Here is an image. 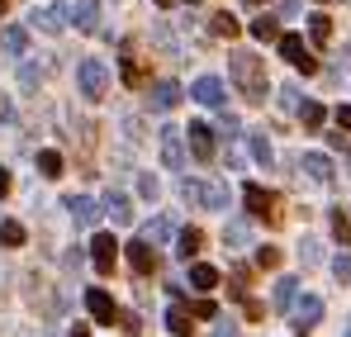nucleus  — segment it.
<instances>
[{"label": "nucleus", "instance_id": "f257e3e1", "mask_svg": "<svg viewBox=\"0 0 351 337\" xmlns=\"http://www.w3.org/2000/svg\"><path fill=\"white\" fill-rule=\"evenodd\" d=\"M228 71H233V81H237V91L256 105V100H266V62L256 53H233L228 57Z\"/></svg>", "mask_w": 351, "mask_h": 337}, {"label": "nucleus", "instance_id": "f03ea898", "mask_svg": "<svg viewBox=\"0 0 351 337\" xmlns=\"http://www.w3.org/2000/svg\"><path fill=\"white\" fill-rule=\"evenodd\" d=\"M76 86H81L86 100H100V95L110 91V71H105V62H100V57H81V62H76Z\"/></svg>", "mask_w": 351, "mask_h": 337}, {"label": "nucleus", "instance_id": "7ed1b4c3", "mask_svg": "<svg viewBox=\"0 0 351 337\" xmlns=\"http://www.w3.org/2000/svg\"><path fill=\"white\" fill-rule=\"evenodd\" d=\"M242 205H247L252 219H261V224H280V200H276V190H266V185H247V190H242Z\"/></svg>", "mask_w": 351, "mask_h": 337}, {"label": "nucleus", "instance_id": "20e7f679", "mask_svg": "<svg viewBox=\"0 0 351 337\" xmlns=\"http://www.w3.org/2000/svg\"><path fill=\"white\" fill-rule=\"evenodd\" d=\"M280 57L290 62L294 71H304V76H313V71H318V57L308 53V43H304L299 34H280Z\"/></svg>", "mask_w": 351, "mask_h": 337}, {"label": "nucleus", "instance_id": "39448f33", "mask_svg": "<svg viewBox=\"0 0 351 337\" xmlns=\"http://www.w3.org/2000/svg\"><path fill=\"white\" fill-rule=\"evenodd\" d=\"M119 76H123V86H147V71H143V57H138V43L128 38L123 48H119Z\"/></svg>", "mask_w": 351, "mask_h": 337}, {"label": "nucleus", "instance_id": "423d86ee", "mask_svg": "<svg viewBox=\"0 0 351 337\" xmlns=\"http://www.w3.org/2000/svg\"><path fill=\"white\" fill-rule=\"evenodd\" d=\"M90 262H95V271H100V276H114L119 242L110 237V233H95V237H90Z\"/></svg>", "mask_w": 351, "mask_h": 337}, {"label": "nucleus", "instance_id": "0eeeda50", "mask_svg": "<svg viewBox=\"0 0 351 337\" xmlns=\"http://www.w3.org/2000/svg\"><path fill=\"white\" fill-rule=\"evenodd\" d=\"M185 128H162V138H157V148H162V167L167 171H180L185 167Z\"/></svg>", "mask_w": 351, "mask_h": 337}, {"label": "nucleus", "instance_id": "6e6552de", "mask_svg": "<svg viewBox=\"0 0 351 337\" xmlns=\"http://www.w3.org/2000/svg\"><path fill=\"white\" fill-rule=\"evenodd\" d=\"M66 214H71V224H76V228H95L105 209H100L90 195H66Z\"/></svg>", "mask_w": 351, "mask_h": 337}, {"label": "nucleus", "instance_id": "1a4fd4ad", "mask_svg": "<svg viewBox=\"0 0 351 337\" xmlns=\"http://www.w3.org/2000/svg\"><path fill=\"white\" fill-rule=\"evenodd\" d=\"M66 19H76L81 34H95L100 29V0H71L66 5Z\"/></svg>", "mask_w": 351, "mask_h": 337}, {"label": "nucleus", "instance_id": "9d476101", "mask_svg": "<svg viewBox=\"0 0 351 337\" xmlns=\"http://www.w3.org/2000/svg\"><path fill=\"white\" fill-rule=\"evenodd\" d=\"M185 138H190L195 162H214V128H209V124H190V128H185Z\"/></svg>", "mask_w": 351, "mask_h": 337}, {"label": "nucleus", "instance_id": "9b49d317", "mask_svg": "<svg viewBox=\"0 0 351 337\" xmlns=\"http://www.w3.org/2000/svg\"><path fill=\"white\" fill-rule=\"evenodd\" d=\"M190 95H195V100H199V105H209V110H219V105H223V95H228V91H223V81H219V76H199V81H195V86H190Z\"/></svg>", "mask_w": 351, "mask_h": 337}, {"label": "nucleus", "instance_id": "f8f14e48", "mask_svg": "<svg viewBox=\"0 0 351 337\" xmlns=\"http://www.w3.org/2000/svg\"><path fill=\"white\" fill-rule=\"evenodd\" d=\"M318 318H323V299H318V294H304V299H294V328H299V333H308Z\"/></svg>", "mask_w": 351, "mask_h": 337}, {"label": "nucleus", "instance_id": "ddd939ff", "mask_svg": "<svg viewBox=\"0 0 351 337\" xmlns=\"http://www.w3.org/2000/svg\"><path fill=\"white\" fill-rule=\"evenodd\" d=\"M29 24H34V29H43V34H62V29H66V10H62V5L34 10V14H29Z\"/></svg>", "mask_w": 351, "mask_h": 337}, {"label": "nucleus", "instance_id": "4468645a", "mask_svg": "<svg viewBox=\"0 0 351 337\" xmlns=\"http://www.w3.org/2000/svg\"><path fill=\"white\" fill-rule=\"evenodd\" d=\"M128 266H133L138 276H152V271H157V252L138 237V242H128Z\"/></svg>", "mask_w": 351, "mask_h": 337}, {"label": "nucleus", "instance_id": "2eb2a0df", "mask_svg": "<svg viewBox=\"0 0 351 337\" xmlns=\"http://www.w3.org/2000/svg\"><path fill=\"white\" fill-rule=\"evenodd\" d=\"M86 309H90V318H100V323H114V299L105 294V290H86Z\"/></svg>", "mask_w": 351, "mask_h": 337}, {"label": "nucleus", "instance_id": "dca6fc26", "mask_svg": "<svg viewBox=\"0 0 351 337\" xmlns=\"http://www.w3.org/2000/svg\"><path fill=\"white\" fill-rule=\"evenodd\" d=\"M176 105H180V86H176V81H157V86H152V110L171 114Z\"/></svg>", "mask_w": 351, "mask_h": 337}, {"label": "nucleus", "instance_id": "f3484780", "mask_svg": "<svg viewBox=\"0 0 351 337\" xmlns=\"http://www.w3.org/2000/svg\"><path fill=\"white\" fill-rule=\"evenodd\" d=\"M304 171H308V181H318V185H332V176H337L323 152H304Z\"/></svg>", "mask_w": 351, "mask_h": 337}, {"label": "nucleus", "instance_id": "a211bd4d", "mask_svg": "<svg viewBox=\"0 0 351 337\" xmlns=\"http://www.w3.org/2000/svg\"><path fill=\"white\" fill-rule=\"evenodd\" d=\"M199 205L204 209H228V185L223 181H199Z\"/></svg>", "mask_w": 351, "mask_h": 337}, {"label": "nucleus", "instance_id": "6ab92c4d", "mask_svg": "<svg viewBox=\"0 0 351 337\" xmlns=\"http://www.w3.org/2000/svg\"><path fill=\"white\" fill-rule=\"evenodd\" d=\"M105 214L114 219V228L133 224V205H128V195H119V190H110V195H105Z\"/></svg>", "mask_w": 351, "mask_h": 337}, {"label": "nucleus", "instance_id": "aec40b11", "mask_svg": "<svg viewBox=\"0 0 351 337\" xmlns=\"http://www.w3.org/2000/svg\"><path fill=\"white\" fill-rule=\"evenodd\" d=\"M199 247H204V233H199V228H180V233H176V257H185V262H190Z\"/></svg>", "mask_w": 351, "mask_h": 337}, {"label": "nucleus", "instance_id": "412c9836", "mask_svg": "<svg viewBox=\"0 0 351 337\" xmlns=\"http://www.w3.org/2000/svg\"><path fill=\"white\" fill-rule=\"evenodd\" d=\"M0 48L10 57H24V48H29V34L19 29V24H10V29H0Z\"/></svg>", "mask_w": 351, "mask_h": 337}, {"label": "nucleus", "instance_id": "4be33fe9", "mask_svg": "<svg viewBox=\"0 0 351 337\" xmlns=\"http://www.w3.org/2000/svg\"><path fill=\"white\" fill-rule=\"evenodd\" d=\"M190 318H195V314H190V309H185L180 299H176L171 309H167V328H171L176 337H190Z\"/></svg>", "mask_w": 351, "mask_h": 337}, {"label": "nucleus", "instance_id": "5701e85b", "mask_svg": "<svg viewBox=\"0 0 351 337\" xmlns=\"http://www.w3.org/2000/svg\"><path fill=\"white\" fill-rule=\"evenodd\" d=\"M294 299H299V281L294 276H280L276 281V309H294Z\"/></svg>", "mask_w": 351, "mask_h": 337}, {"label": "nucleus", "instance_id": "b1692460", "mask_svg": "<svg viewBox=\"0 0 351 337\" xmlns=\"http://www.w3.org/2000/svg\"><path fill=\"white\" fill-rule=\"evenodd\" d=\"M252 38H261V43H280V24H276L271 14H261V19H252Z\"/></svg>", "mask_w": 351, "mask_h": 337}, {"label": "nucleus", "instance_id": "393cba45", "mask_svg": "<svg viewBox=\"0 0 351 337\" xmlns=\"http://www.w3.org/2000/svg\"><path fill=\"white\" fill-rule=\"evenodd\" d=\"M237 29H242V24H237V19L228 14V10L209 19V34H214V38H237Z\"/></svg>", "mask_w": 351, "mask_h": 337}, {"label": "nucleus", "instance_id": "a878e982", "mask_svg": "<svg viewBox=\"0 0 351 337\" xmlns=\"http://www.w3.org/2000/svg\"><path fill=\"white\" fill-rule=\"evenodd\" d=\"M190 285H195V290H214V285H219V271L204 266V262H195V266H190Z\"/></svg>", "mask_w": 351, "mask_h": 337}, {"label": "nucleus", "instance_id": "bb28decb", "mask_svg": "<svg viewBox=\"0 0 351 337\" xmlns=\"http://www.w3.org/2000/svg\"><path fill=\"white\" fill-rule=\"evenodd\" d=\"M299 119H304V128H323V119H328V110H323L318 100H304V105H299Z\"/></svg>", "mask_w": 351, "mask_h": 337}, {"label": "nucleus", "instance_id": "cd10ccee", "mask_svg": "<svg viewBox=\"0 0 351 337\" xmlns=\"http://www.w3.org/2000/svg\"><path fill=\"white\" fill-rule=\"evenodd\" d=\"M176 228H171V219H152V224L143 228V242H147V247H152V242H167V237H171Z\"/></svg>", "mask_w": 351, "mask_h": 337}, {"label": "nucleus", "instance_id": "c85d7f7f", "mask_svg": "<svg viewBox=\"0 0 351 337\" xmlns=\"http://www.w3.org/2000/svg\"><path fill=\"white\" fill-rule=\"evenodd\" d=\"M308 34H313V43H328L332 38V19L328 14H308Z\"/></svg>", "mask_w": 351, "mask_h": 337}, {"label": "nucleus", "instance_id": "c756f323", "mask_svg": "<svg viewBox=\"0 0 351 337\" xmlns=\"http://www.w3.org/2000/svg\"><path fill=\"white\" fill-rule=\"evenodd\" d=\"M38 176H62V152L43 148V152H38Z\"/></svg>", "mask_w": 351, "mask_h": 337}, {"label": "nucleus", "instance_id": "7c9ffc66", "mask_svg": "<svg viewBox=\"0 0 351 337\" xmlns=\"http://www.w3.org/2000/svg\"><path fill=\"white\" fill-rule=\"evenodd\" d=\"M247 237H252V228L242 224V219H233V224L223 228V242H228V247H247Z\"/></svg>", "mask_w": 351, "mask_h": 337}, {"label": "nucleus", "instance_id": "2f4dec72", "mask_svg": "<svg viewBox=\"0 0 351 337\" xmlns=\"http://www.w3.org/2000/svg\"><path fill=\"white\" fill-rule=\"evenodd\" d=\"M0 242H5V247H19V242H24V224L5 219V224H0Z\"/></svg>", "mask_w": 351, "mask_h": 337}, {"label": "nucleus", "instance_id": "473e14b6", "mask_svg": "<svg viewBox=\"0 0 351 337\" xmlns=\"http://www.w3.org/2000/svg\"><path fill=\"white\" fill-rule=\"evenodd\" d=\"M252 157H256L261 167H271V162H276V152H271V143H266L261 133H252Z\"/></svg>", "mask_w": 351, "mask_h": 337}, {"label": "nucleus", "instance_id": "72a5a7b5", "mask_svg": "<svg viewBox=\"0 0 351 337\" xmlns=\"http://www.w3.org/2000/svg\"><path fill=\"white\" fill-rule=\"evenodd\" d=\"M332 237H337L342 247H347V242H351V219H347V214H342V209H332Z\"/></svg>", "mask_w": 351, "mask_h": 337}, {"label": "nucleus", "instance_id": "f704fd0d", "mask_svg": "<svg viewBox=\"0 0 351 337\" xmlns=\"http://www.w3.org/2000/svg\"><path fill=\"white\" fill-rule=\"evenodd\" d=\"M318 257H323V252H318V242H313V237H304V242H299V262H304V266H318Z\"/></svg>", "mask_w": 351, "mask_h": 337}, {"label": "nucleus", "instance_id": "c9c22d12", "mask_svg": "<svg viewBox=\"0 0 351 337\" xmlns=\"http://www.w3.org/2000/svg\"><path fill=\"white\" fill-rule=\"evenodd\" d=\"M299 105H304V95H299V86H285V91H280V110L299 114Z\"/></svg>", "mask_w": 351, "mask_h": 337}, {"label": "nucleus", "instance_id": "e433bc0d", "mask_svg": "<svg viewBox=\"0 0 351 337\" xmlns=\"http://www.w3.org/2000/svg\"><path fill=\"white\" fill-rule=\"evenodd\" d=\"M332 276L342 285H351V252H342V257H332Z\"/></svg>", "mask_w": 351, "mask_h": 337}, {"label": "nucleus", "instance_id": "4c0bfd02", "mask_svg": "<svg viewBox=\"0 0 351 337\" xmlns=\"http://www.w3.org/2000/svg\"><path fill=\"white\" fill-rule=\"evenodd\" d=\"M152 38L162 43V53H171V57H176V38H171V29H167V24H152Z\"/></svg>", "mask_w": 351, "mask_h": 337}, {"label": "nucleus", "instance_id": "58836bf2", "mask_svg": "<svg viewBox=\"0 0 351 337\" xmlns=\"http://www.w3.org/2000/svg\"><path fill=\"white\" fill-rule=\"evenodd\" d=\"M138 190H143L147 200H157V195H162V185H157V176H152V171H143V176H138Z\"/></svg>", "mask_w": 351, "mask_h": 337}, {"label": "nucleus", "instance_id": "ea45409f", "mask_svg": "<svg viewBox=\"0 0 351 337\" xmlns=\"http://www.w3.org/2000/svg\"><path fill=\"white\" fill-rule=\"evenodd\" d=\"M256 266H280V247H256Z\"/></svg>", "mask_w": 351, "mask_h": 337}, {"label": "nucleus", "instance_id": "a19ab883", "mask_svg": "<svg viewBox=\"0 0 351 337\" xmlns=\"http://www.w3.org/2000/svg\"><path fill=\"white\" fill-rule=\"evenodd\" d=\"M180 200L185 205H199V181H180Z\"/></svg>", "mask_w": 351, "mask_h": 337}, {"label": "nucleus", "instance_id": "79ce46f5", "mask_svg": "<svg viewBox=\"0 0 351 337\" xmlns=\"http://www.w3.org/2000/svg\"><path fill=\"white\" fill-rule=\"evenodd\" d=\"M190 314H195V318H214L219 309H214V299H199V304H190Z\"/></svg>", "mask_w": 351, "mask_h": 337}, {"label": "nucleus", "instance_id": "37998d69", "mask_svg": "<svg viewBox=\"0 0 351 337\" xmlns=\"http://www.w3.org/2000/svg\"><path fill=\"white\" fill-rule=\"evenodd\" d=\"M119 323H123V333H128V337H138V328H143L138 314H119Z\"/></svg>", "mask_w": 351, "mask_h": 337}, {"label": "nucleus", "instance_id": "c03bdc74", "mask_svg": "<svg viewBox=\"0 0 351 337\" xmlns=\"http://www.w3.org/2000/svg\"><path fill=\"white\" fill-rule=\"evenodd\" d=\"M214 337H237V323H219V328H214Z\"/></svg>", "mask_w": 351, "mask_h": 337}, {"label": "nucleus", "instance_id": "a18cd8bd", "mask_svg": "<svg viewBox=\"0 0 351 337\" xmlns=\"http://www.w3.org/2000/svg\"><path fill=\"white\" fill-rule=\"evenodd\" d=\"M337 124H342V128H351V105H342V110H337Z\"/></svg>", "mask_w": 351, "mask_h": 337}, {"label": "nucleus", "instance_id": "49530a36", "mask_svg": "<svg viewBox=\"0 0 351 337\" xmlns=\"http://www.w3.org/2000/svg\"><path fill=\"white\" fill-rule=\"evenodd\" d=\"M0 195H10V171H0Z\"/></svg>", "mask_w": 351, "mask_h": 337}, {"label": "nucleus", "instance_id": "de8ad7c7", "mask_svg": "<svg viewBox=\"0 0 351 337\" xmlns=\"http://www.w3.org/2000/svg\"><path fill=\"white\" fill-rule=\"evenodd\" d=\"M71 337H90V328H86V323H76V328H71Z\"/></svg>", "mask_w": 351, "mask_h": 337}, {"label": "nucleus", "instance_id": "09e8293b", "mask_svg": "<svg viewBox=\"0 0 351 337\" xmlns=\"http://www.w3.org/2000/svg\"><path fill=\"white\" fill-rule=\"evenodd\" d=\"M5 114H10V100H5V95H0V119H5Z\"/></svg>", "mask_w": 351, "mask_h": 337}, {"label": "nucleus", "instance_id": "8fccbe9b", "mask_svg": "<svg viewBox=\"0 0 351 337\" xmlns=\"http://www.w3.org/2000/svg\"><path fill=\"white\" fill-rule=\"evenodd\" d=\"M247 5H252V10H256V5H266V0H247Z\"/></svg>", "mask_w": 351, "mask_h": 337}, {"label": "nucleus", "instance_id": "3c124183", "mask_svg": "<svg viewBox=\"0 0 351 337\" xmlns=\"http://www.w3.org/2000/svg\"><path fill=\"white\" fill-rule=\"evenodd\" d=\"M347 167H351V148H347Z\"/></svg>", "mask_w": 351, "mask_h": 337}, {"label": "nucleus", "instance_id": "603ef678", "mask_svg": "<svg viewBox=\"0 0 351 337\" xmlns=\"http://www.w3.org/2000/svg\"><path fill=\"white\" fill-rule=\"evenodd\" d=\"M0 14H5V0H0Z\"/></svg>", "mask_w": 351, "mask_h": 337}, {"label": "nucleus", "instance_id": "864d4df0", "mask_svg": "<svg viewBox=\"0 0 351 337\" xmlns=\"http://www.w3.org/2000/svg\"><path fill=\"white\" fill-rule=\"evenodd\" d=\"M157 5H171V0H157Z\"/></svg>", "mask_w": 351, "mask_h": 337}, {"label": "nucleus", "instance_id": "5fc2aeb1", "mask_svg": "<svg viewBox=\"0 0 351 337\" xmlns=\"http://www.w3.org/2000/svg\"><path fill=\"white\" fill-rule=\"evenodd\" d=\"M347 337H351V323H347Z\"/></svg>", "mask_w": 351, "mask_h": 337}, {"label": "nucleus", "instance_id": "6e6d98bb", "mask_svg": "<svg viewBox=\"0 0 351 337\" xmlns=\"http://www.w3.org/2000/svg\"><path fill=\"white\" fill-rule=\"evenodd\" d=\"M190 5H195V0H190Z\"/></svg>", "mask_w": 351, "mask_h": 337}]
</instances>
